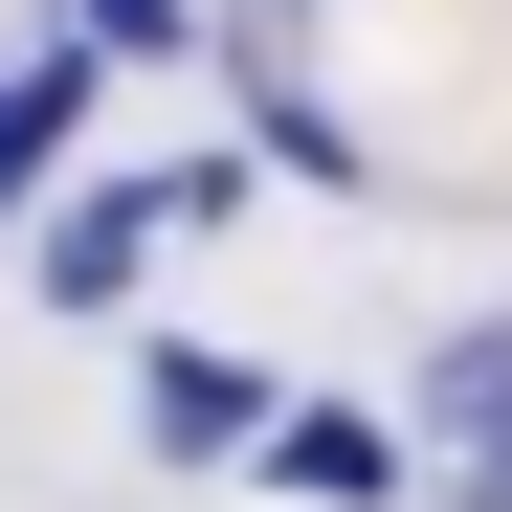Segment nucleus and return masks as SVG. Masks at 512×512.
<instances>
[{
  "instance_id": "obj_1",
  "label": "nucleus",
  "mask_w": 512,
  "mask_h": 512,
  "mask_svg": "<svg viewBox=\"0 0 512 512\" xmlns=\"http://www.w3.org/2000/svg\"><path fill=\"white\" fill-rule=\"evenodd\" d=\"M156 245H179V179H90V201L45 223V312H134Z\"/></svg>"
},
{
  "instance_id": "obj_2",
  "label": "nucleus",
  "mask_w": 512,
  "mask_h": 512,
  "mask_svg": "<svg viewBox=\"0 0 512 512\" xmlns=\"http://www.w3.org/2000/svg\"><path fill=\"white\" fill-rule=\"evenodd\" d=\"M268 490H312V512H379L401 490V423H357V401H268V446H245Z\"/></svg>"
},
{
  "instance_id": "obj_3",
  "label": "nucleus",
  "mask_w": 512,
  "mask_h": 512,
  "mask_svg": "<svg viewBox=\"0 0 512 512\" xmlns=\"http://www.w3.org/2000/svg\"><path fill=\"white\" fill-rule=\"evenodd\" d=\"M423 423H446V490L512 512V334H446V357H423Z\"/></svg>"
},
{
  "instance_id": "obj_4",
  "label": "nucleus",
  "mask_w": 512,
  "mask_h": 512,
  "mask_svg": "<svg viewBox=\"0 0 512 512\" xmlns=\"http://www.w3.org/2000/svg\"><path fill=\"white\" fill-rule=\"evenodd\" d=\"M134 401H156V468H245V446H268V379H245V357H156Z\"/></svg>"
},
{
  "instance_id": "obj_5",
  "label": "nucleus",
  "mask_w": 512,
  "mask_h": 512,
  "mask_svg": "<svg viewBox=\"0 0 512 512\" xmlns=\"http://www.w3.org/2000/svg\"><path fill=\"white\" fill-rule=\"evenodd\" d=\"M67 134H90V45H67V23H45L23 67H0V201H23V179H45V156H67Z\"/></svg>"
},
{
  "instance_id": "obj_6",
  "label": "nucleus",
  "mask_w": 512,
  "mask_h": 512,
  "mask_svg": "<svg viewBox=\"0 0 512 512\" xmlns=\"http://www.w3.org/2000/svg\"><path fill=\"white\" fill-rule=\"evenodd\" d=\"M245 156H268V179H312V201H334V179H357V134H334V112L290 90V67H245Z\"/></svg>"
},
{
  "instance_id": "obj_7",
  "label": "nucleus",
  "mask_w": 512,
  "mask_h": 512,
  "mask_svg": "<svg viewBox=\"0 0 512 512\" xmlns=\"http://www.w3.org/2000/svg\"><path fill=\"white\" fill-rule=\"evenodd\" d=\"M67 45H90V67L134 45V67H156V45H179V0H67Z\"/></svg>"
},
{
  "instance_id": "obj_8",
  "label": "nucleus",
  "mask_w": 512,
  "mask_h": 512,
  "mask_svg": "<svg viewBox=\"0 0 512 512\" xmlns=\"http://www.w3.org/2000/svg\"><path fill=\"white\" fill-rule=\"evenodd\" d=\"M245 23H290V0H245Z\"/></svg>"
}]
</instances>
